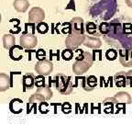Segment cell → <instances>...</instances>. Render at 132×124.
I'll return each instance as SVG.
<instances>
[{"label": "cell", "instance_id": "d4e9b609", "mask_svg": "<svg viewBox=\"0 0 132 124\" xmlns=\"http://www.w3.org/2000/svg\"><path fill=\"white\" fill-rule=\"evenodd\" d=\"M105 57H106L107 60H109V61L116 60L117 57H118V52L114 49L107 50L106 52H105Z\"/></svg>", "mask_w": 132, "mask_h": 124}, {"label": "cell", "instance_id": "484cf974", "mask_svg": "<svg viewBox=\"0 0 132 124\" xmlns=\"http://www.w3.org/2000/svg\"><path fill=\"white\" fill-rule=\"evenodd\" d=\"M37 30H38V32L40 33V34H45V33H47L48 30H49V26H48L47 23L42 21V22L37 24Z\"/></svg>", "mask_w": 132, "mask_h": 124}, {"label": "cell", "instance_id": "52a82bcc", "mask_svg": "<svg viewBox=\"0 0 132 124\" xmlns=\"http://www.w3.org/2000/svg\"><path fill=\"white\" fill-rule=\"evenodd\" d=\"M52 70H53V64H52V61H39L35 64V71L38 73L39 75L47 76V75H50V74L52 72Z\"/></svg>", "mask_w": 132, "mask_h": 124}, {"label": "cell", "instance_id": "e575fe53", "mask_svg": "<svg viewBox=\"0 0 132 124\" xmlns=\"http://www.w3.org/2000/svg\"><path fill=\"white\" fill-rule=\"evenodd\" d=\"M91 110H91V113H94V110H97V112L100 114V113H101V104H98L95 109V107H94V104H91Z\"/></svg>", "mask_w": 132, "mask_h": 124}, {"label": "cell", "instance_id": "cb8c5ba5", "mask_svg": "<svg viewBox=\"0 0 132 124\" xmlns=\"http://www.w3.org/2000/svg\"><path fill=\"white\" fill-rule=\"evenodd\" d=\"M62 57L63 58L65 61H70L72 59V57H73V52H72V49H65L62 51Z\"/></svg>", "mask_w": 132, "mask_h": 124}, {"label": "cell", "instance_id": "8fae6325", "mask_svg": "<svg viewBox=\"0 0 132 124\" xmlns=\"http://www.w3.org/2000/svg\"><path fill=\"white\" fill-rule=\"evenodd\" d=\"M35 85V77L32 74H26L22 78L23 91L32 89Z\"/></svg>", "mask_w": 132, "mask_h": 124}, {"label": "cell", "instance_id": "30bf717a", "mask_svg": "<svg viewBox=\"0 0 132 124\" xmlns=\"http://www.w3.org/2000/svg\"><path fill=\"white\" fill-rule=\"evenodd\" d=\"M9 110L14 114L21 113L23 110V100L20 98H13L9 103Z\"/></svg>", "mask_w": 132, "mask_h": 124}, {"label": "cell", "instance_id": "2e32d148", "mask_svg": "<svg viewBox=\"0 0 132 124\" xmlns=\"http://www.w3.org/2000/svg\"><path fill=\"white\" fill-rule=\"evenodd\" d=\"M15 43H16V38L14 35L10 33H6L3 36V46L6 50H10L15 46Z\"/></svg>", "mask_w": 132, "mask_h": 124}, {"label": "cell", "instance_id": "277c9868", "mask_svg": "<svg viewBox=\"0 0 132 124\" xmlns=\"http://www.w3.org/2000/svg\"><path fill=\"white\" fill-rule=\"evenodd\" d=\"M53 82L55 83L56 89L62 95H69L72 93L73 86L70 76H66L63 74H58L55 75Z\"/></svg>", "mask_w": 132, "mask_h": 124}, {"label": "cell", "instance_id": "9c48e42d", "mask_svg": "<svg viewBox=\"0 0 132 124\" xmlns=\"http://www.w3.org/2000/svg\"><path fill=\"white\" fill-rule=\"evenodd\" d=\"M119 61L122 65L125 67L132 66V56H131V50H119Z\"/></svg>", "mask_w": 132, "mask_h": 124}, {"label": "cell", "instance_id": "ba28073f", "mask_svg": "<svg viewBox=\"0 0 132 124\" xmlns=\"http://www.w3.org/2000/svg\"><path fill=\"white\" fill-rule=\"evenodd\" d=\"M45 19V12L41 7L34 6L29 10V21L30 23H39L42 22Z\"/></svg>", "mask_w": 132, "mask_h": 124}, {"label": "cell", "instance_id": "4fadbf2b", "mask_svg": "<svg viewBox=\"0 0 132 124\" xmlns=\"http://www.w3.org/2000/svg\"><path fill=\"white\" fill-rule=\"evenodd\" d=\"M11 87L10 77L5 73H0V92H5Z\"/></svg>", "mask_w": 132, "mask_h": 124}, {"label": "cell", "instance_id": "8992f818", "mask_svg": "<svg viewBox=\"0 0 132 124\" xmlns=\"http://www.w3.org/2000/svg\"><path fill=\"white\" fill-rule=\"evenodd\" d=\"M19 43L21 47L25 49H33L38 44L37 36L33 33H24L19 38Z\"/></svg>", "mask_w": 132, "mask_h": 124}, {"label": "cell", "instance_id": "3957f363", "mask_svg": "<svg viewBox=\"0 0 132 124\" xmlns=\"http://www.w3.org/2000/svg\"><path fill=\"white\" fill-rule=\"evenodd\" d=\"M77 52L76 61L72 64V72L76 75H82L90 69L93 64V57L90 52L82 50H77Z\"/></svg>", "mask_w": 132, "mask_h": 124}, {"label": "cell", "instance_id": "8d00e7d4", "mask_svg": "<svg viewBox=\"0 0 132 124\" xmlns=\"http://www.w3.org/2000/svg\"><path fill=\"white\" fill-rule=\"evenodd\" d=\"M1 19H2V16H1V13H0V23H1Z\"/></svg>", "mask_w": 132, "mask_h": 124}, {"label": "cell", "instance_id": "ffe728a7", "mask_svg": "<svg viewBox=\"0 0 132 124\" xmlns=\"http://www.w3.org/2000/svg\"><path fill=\"white\" fill-rule=\"evenodd\" d=\"M114 81L117 87H126V73L125 72H119L115 74L114 76Z\"/></svg>", "mask_w": 132, "mask_h": 124}, {"label": "cell", "instance_id": "7a4b0ae2", "mask_svg": "<svg viewBox=\"0 0 132 124\" xmlns=\"http://www.w3.org/2000/svg\"><path fill=\"white\" fill-rule=\"evenodd\" d=\"M117 10V0H93L89 8V13L95 19L107 20L116 14Z\"/></svg>", "mask_w": 132, "mask_h": 124}, {"label": "cell", "instance_id": "7402d4cb", "mask_svg": "<svg viewBox=\"0 0 132 124\" xmlns=\"http://www.w3.org/2000/svg\"><path fill=\"white\" fill-rule=\"evenodd\" d=\"M110 102H107L106 100L104 103V106H105V110L104 111L105 113H114V102H117L115 98H108Z\"/></svg>", "mask_w": 132, "mask_h": 124}, {"label": "cell", "instance_id": "f546056e", "mask_svg": "<svg viewBox=\"0 0 132 124\" xmlns=\"http://www.w3.org/2000/svg\"><path fill=\"white\" fill-rule=\"evenodd\" d=\"M123 30L124 32L128 34V35H130L132 34V24L131 23H125L123 25Z\"/></svg>", "mask_w": 132, "mask_h": 124}, {"label": "cell", "instance_id": "4316f807", "mask_svg": "<svg viewBox=\"0 0 132 124\" xmlns=\"http://www.w3.org/2000/svg\"><path fill=\"white\" fill-rule=\"evenodd\" d=\"M86 31L90 35L96 34V25L94 22H88L86 24Z\"/></svg>", "mask_w": 132, "mask_h": 124}, {"label": "cell", "instance_id": "5b68a950", "mask_svg": "<svg viewBox=\"0 0 132 124\" xmlns=\"http://www.w3.org/2000/svg\"><path fill=\"white\" fill-rule=\"evenodd\" d=\"M85 30H75V29H71V32L69 36L65 39V45L68 49H75L81 44L84 43L85 39Z\"/></svg>", "mask_w": 132, "mask_h": 124}, {"label": "cell", "instance_id": "4dcf8cb0", "mask_svg": "<svg viewBox=\"0 0 132 124\" xmlns=\"http://www.w3.org/2000/svg\"><path fill=\"white\" fill-rule=\"evenodd\" d=\"M126 86L132 87V70L126 73Z\"/></svg>", "mask_w": 132, "mask_h": 124}, {"label": "cell", "instance_id": "603a6c76", "mask_svg": "<svg viewBox=\"0 0 132 124\" xmlns=\"http://www.w3.org/2000/svg\"><path fill=\"white\" fill-rule=\"evenodd\" d=\"M110 29H111V26H110V23H107V22H103L100 24L99 26V30L102 34L104 35H107L108 33H109Z\"/></svg>", "mask_w": 132, "mask_h": 124}, {"label": "cell", "instance_id": "e0dca14e", "mask_svg": "<svg viewBox=\"0 0 132 124\" xmlns=\"http://www.w3.org/2000/svg\"><path fill=\"white\" fill-rule=\"evenodd\" d=\"M114 98L117 100L118 103H124V104H130L132 102V98L128 92H118L115 95Z\"/></svg>", "mask_w": 132, "mask_h": 124}, {"label": "cell", "instance_id": "ac0fdd59", "mask_svg": "<svg viewBox=\"0 0 132 124\" xmlns=\"http://www.w3.org/2000/svg\"><path fill=\"white\" fill-rule=\"evenodd\" d=\"M22 48L23 47H21V46L15 45L14 47H12L9 50V56H10V58L12 60L19 61L23 57Z\"/></svg>", "mask_w": 132, "mask_h": 124}, {"label": "cell", "instance_id": "9a60e30c", "mask_svg": "<svg viewBox=\"0 0 132 124\" xmlns=\"http://www.w3.org/2000/svg\"><path fill=\"white\" fill-rule=\"evenodd\" d=\"M84 45L86 46L88 48H92V49H97L101 46V40L95 37H85V41H84Z\"/></svg>", "mask_w": 132, "mask_h": 124}, {"label": "cell", "instance_id": "6da1fadb", "mask_svg": "<svg viewBox=\"0 0 132 124\" xmlns=\"http://www.w3.org/2000/svg\"><path fill=\"white\" fill-rule=\"evenodd\" d=\"M110 26L109 33L105 36V40L108 44L115 47H122L125 50H131L132 37L124 32L123 25L118 19H115L110 22Z\"/></svg>", "mask_w": 132, "mask_h": 124}, {"label": "cell", "instance_id": "7c38bea8", "mask_svg": "<svg viewBox=\"0 0 132 124\" xmlns=\"http://www.w3.org/2000/svg\"><path fill=\"white\" fill-rule=\"evenodd\" d=\"M97 79L94 75H90L88 77H82V87L86 91L93 90L94 87L96 86Z\"/></svg>", "mask_w": 132, "mask_h": 124}, {"label": "cell", "instance_id": "d6a6232c", "mask_svg": "<svg viewBox=\"0 0 132 124\" xmlns=\"http://www.w3.org/2000/svg\"><path fill=\"white\" fill-rule=\"evenodd\" d=\"M37 57L39 61L45 60V52L42 49H39L37 52Z\"/></svg>", "mask_w": 132, "mask_h": 124}, {"label": "cell", "instance_id": "f1b7e54d", "mask_svg": "<svg viewBox=\"0 0 132 124\" xmlns=\"http://www.w3.org/2000/svg\"><path fill=\"white\" fill-rule=\"evenodd\" d=\"M62 110L63 113L69 114L71 111H72V106L69 102H64L62 105Z\"/></svg>", "mask_w": 132, "mask_h": 124}, {"label": "cell", "instance_id": "74e56055", "mask_svg": "<svg viewBox=\"0 0 132 124\" xmlns=\"http://www.w3.org/2000/svg\"><path fill=\"white\" fill-rule=\"evenodd\" d=\"M131 56H132V51H131Z\"/></svg>", "mask_w": 132, "mask_h": 124}, {"label": "cell", "instance_id": "44dd1931", "mask_svg": "<svg viewBox=\"0 0 132 124\" xmlns=\"http://www.w3.org/2000/svg\"><path fill=\"white\" fill-rule=\"evenodd\" d=\"M45 101V98L41 95L38 93H34L33 95H31L29 98V104H36V103H41V102Z\"/></svg>", "mask_w": 132, "mask_h": 124}, {"label": "cell", "instance_id": "d590c367", "mask_svg": "<svg viewBox=\"0 0 132 124\" xmlns=\"http://www.w3.org/2000/svg\"><path fill=\"white\" fill-rule=\"evenodd\" d=\"M125 2H126V4L128 5V6H129V7L132 8V0H125Z\"/></svg>", "mask_w": 132, "mask_h": 124}, {"label": "cell", "instance_id": "83f0119b", "mask_svg": "<svg viewBox=\"0 0 132 124\" xmlns=\"http://www.w3.org/2000/svg\"><path fill=\"white\" fill-rule=\"evenodd\" d=\"M35 85L38 87H41L45 86V81H44V76L42 75H39V76L35 77Z\"/></svg>", "mask_w": 132, "mask_h": 124}, {"label": "cell", "instance_id": "836d02e7", "mask_svg": "<svg viewBox=\"0 0 132 124\" xmlns=\"http://www.w3.org/2000/svg\"><path fill=\"white\" fill-rule=\"evenodd\" d=\"M116 107H117V111H116V113H118L119 112L120 110H123V112L125 113L126 112V104H124V103H118L117 102V105H116Z\"/></svg>", "mask_w": 132, "mask_h": 124}, {"label": "cell", "instance_id": "1f68e13d", "mask_svg": "<svg viewBox=\"0 0 132 124\" xmlns=\"http://www.w3.org/2000/svg\"><path fill=\"white\" fill-rule=\"evenodd\" d=\"M48 104L46 102H41L39 106V110L41 113H47L49 110H48Z\"/></svg>", "mask_w": 132, "mask_h": 124}, {"label": "cell", "instance_id": "d6986e66", "mask_svg": "<svg viewBox=\"0 0 132 124\" xmlns=\"http://www.w3.org/2000/svg\"><path fill=\"white\" fill-rule=\"evenodd\" d=\"M36 93H38V94H39V95L42 96V97L45 98V100H49V99H51L52 97V95H53L52 89L50 88V87H46V86L39 87V88L37 89V91H36Z\"/></svg>", "mask_w": 132, "mask_h": 124}, {"label": "cell", "instance_id": "5bb4252c", "mask_svg": "<svg viewBox=\"0 0 132 124\" xmlns=\"http://www.w3.org/2000/svg\"><path fill=\"white\" fill-rule=\"evenodd\" d=\"M13 6L16 11L19 13H24L28 10L29 6V2L28 0H14Z\"/></svg>", "mask_w": 132, "mask_h": 124}]
</instances>
